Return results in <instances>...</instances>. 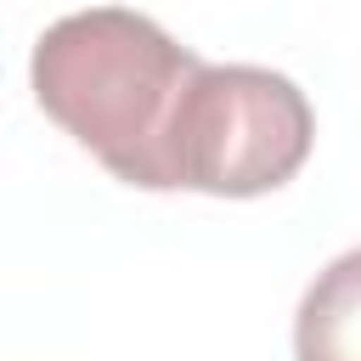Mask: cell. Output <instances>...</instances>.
<instances>
[{
    "instance_id": "7a4b0ae2",
    "label": "cell",
    "mask_w": 361,
    "mask_h": 361,
    "mask_svg": "<svg viewBox=\"0 0 361 361\" xmlns=\"http://www.w3.org/2000/svg\"><path fill=\"white\" fill-rule=\"evenodd\" d=\"M316 141V113L288 73L248 62H203L164 135V192L259 197L288 186Z\"/></svg>"
},
{
    "instance_id": "3957f363",
    "label": "cell",
    "mask_w": 361,
    "mask_h": 361,
    "mask_svg": "<svg viewBox=\"0 0 361 361\" xmlns=\"http://www.w3.org/2000/svg\"><path fill=\"white\" fill-rule=\"evenodd\" d=\"M293 361H361V248L338 254L299 299Z\"/></svg>"
},
{
    "instance_id": "6da1fadb",
    "label": "cell",
    "mask_w": 361,
    "mask_h": 361,
    "mask_svg": "<svg viewBox=\"0 0 361 361\" xmlns=\"http://www.w3.org/2000/svg\"><path fill=\"white\" fill-rule=\"evenodd\" d=\"M203 68L175 34L124 6H90L51 23L34 45L28 79L45 118H56L102 169L164 192V135L186 79Z\"/></svg>"
}]
</instances>
